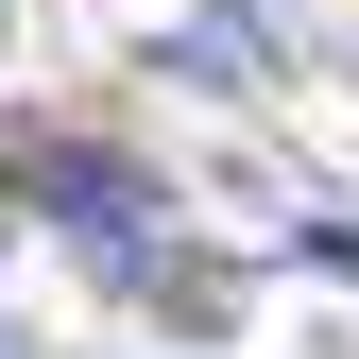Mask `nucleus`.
<instances>
[{"label":"nucleus","mask_w":359,"mask_h":359,"mask_svg":"<svg viewBox=\"0 0 359 359\" xmlns=\"http://www.w3.org/2000/svg\"><path fill=\"white\" fill-rule=\"evenodd\" d=\"M34 189H52V222H69V240H137V171H103V154H34Z\"/></svg>","instance_id":"f257e3e1"},{"label":"nucleus","mask_w":359,"mask_h":359,"mask_svg":"<svg viewBox=\"0 0 359 359\" xmlns=\"http://www.w3.org/2000/svg\"><path fill=\"white\" fill-rule=\"evenodd\" d=\"M189 69H205V86H257V18H240V0H205V18H189Z\"/></svg>","instance_id":"f03ea898"},{"label":"nucleus","mask_w":359,"mask_h":359,"mask_svg":"<svg viewBox=\"0 0 359 359\" xmlns=\"http://www.w3.org/2000/svg\"><path fill=\"white\" fill-rule=\"evenodd\" d=\"M0 359H18V325H0Z\"/></svg>","instance_id":"7ed1b4c3"}]
</instances>
